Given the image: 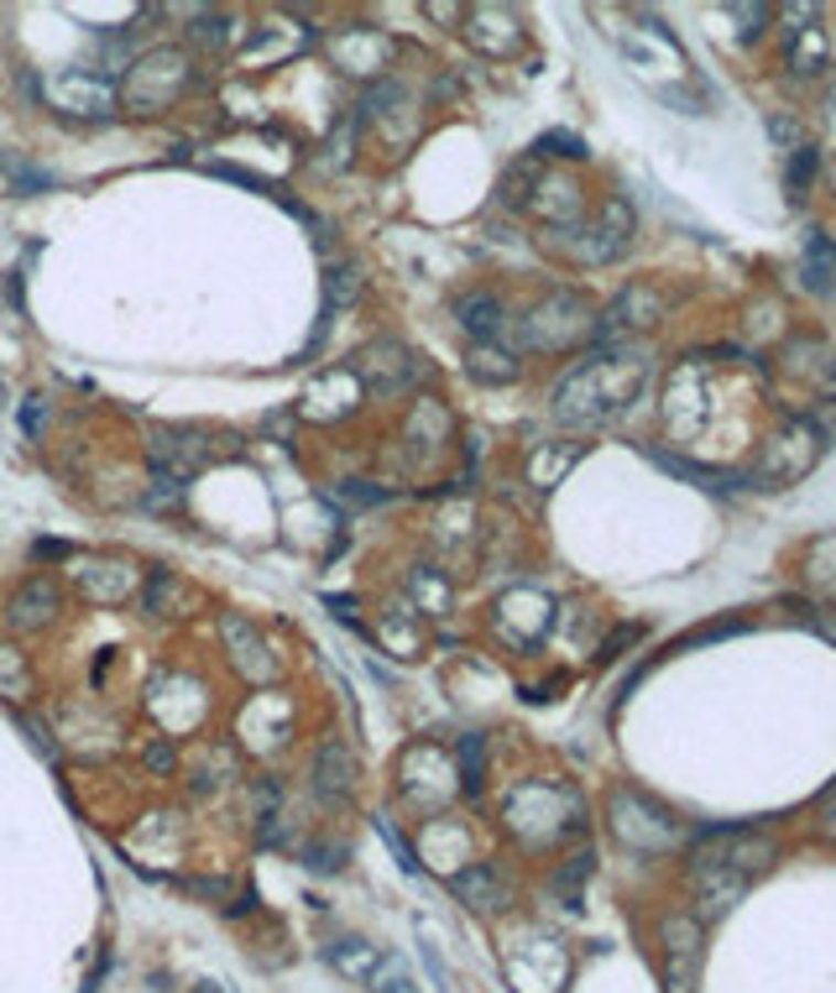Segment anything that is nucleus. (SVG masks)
Listing matches in <instances>:
<instances>
[{
	"label": "nucleus",
	"mask_w": 836,
	"mask_h": 993,
	"mask_svg": "<svg viewBox=\"0 0 836 993\" xmlns=\"http://www.w3.org/2000/svg\"><path fill=\"white\" fill-rule=\"evenodd\" d=\"M821 429L811 424V418H795V424H784L769 445H763V456H758V466L748 471V487H790V481H800L811 466H816V456H821Z\"/></svg>",
	"instance_id": "nucleus-1"
},
{
	"label": "nucleus",
	"mask_w": 836,
	"mask_h": 993,
	"mask_svg": "<svg viewBox=\"0 0 836 993\" xmlns=\"http://www.w3.org/2000/svg\"><path fill=\"white\" fill-rule=\"evenodd\" d=\"M586 335H597V319L586 309V298L576 293H555L523 319V345L528 351H565V345H576Z\"/></svg>",
	"instance_id": "nucleus-2"
},
{
	"label": "nucleus",
	"mask_w": 836,
	"mask_h": 993,
	"mask_svg": "<svg viewBox=\"0 0 836 993\" xmlns=\"http://www.w3.org/2000/svg\"><path fill=\"white\" fill-rule=\"evenodd\" d=\"M633 204L622 194H612L607 204H601V220L597 225H576V231H559V236H570V257L576 261H591V267H601V261H618L628 246H633Z\"/></svg>",
	"instance_id": "nucleus-3"
},
{
	"label": "nucleus",
	"mask_w": 836,
	"mask_h": 993,
	"mask_svg": "<svg viewBox=\"0 0 836 993\" xmlns=\"http://www.w3.org/2000/svg\"><path fill=\"white\" fill-rule=\"evenodd\" d=\"M700 941H706V931H700V920L696 915H664L658 920V947H664V989L669 993H696L700 983Z\"/></svg>",
	"instance_id": "nucleus-4"
},
{
	"label": "nucleus",
	"mask_w": 836,
	"mask_h": 993,
	"mask_svg": "<svg viewBox=\"0 0 836 993\" xmlns=\"http://www.w3.org/2000/svg\"><path fill=\"white\" fill-rule=\"evenodd\" d=\"M356 779H361V758L351 754L345 737L319 743V754H314V794L319 800H330V805L356 800Z\"/></svg>",
	"instance_id": "nucleus-5"
},
{
	"label": "nucleus",
	"mask_w": 836,
	"mask_h": 993,
	"mask_svg": "<svg viewBox=\"0 0 836 993\" xmlns=\"http://www.w3.org/2000/svg\"><path fill=\"white\" fill-rule=\"evenodd\" d=\"M204 450L200 435H189V429H158L152 445H147V460H152V477H173V481H189L194 471L204 466Z\"/></svg>",
	"instance_id": "nucleus-6"
},
{
	"label": "nucleus",
	"mask_w": 836,
	"mask_h": 993,
	"mask_svg": "<svg viewBox=\"0 0 836 993\" xmlns=\"http://www.w3.org/2000/svg\"><path fill=\"white\" fill-rule=\"evenodd\" d=\"M654 319H664V293L649 288V282H633V288H628V293H622L618 303L597 319V335L601 340L628 335V330H643V324H654Z\"/></svg>",
	"instance_id": "nucleus-7"
},
{
	"label": "nucleus",
	"mask_w": 836,
	"mask_h": 993,
	"mask_svg": "<svg viewBox=\"0 0 836 993\" xmlns=\"http://www.w3.org/2000/svg\"><path fill=\"white\" fill-rule=\"evenodd\" d=\"M47 95L63 99V105H68V95H74V110H68V116L105 120L110 110H116V84L105 79V74H68V79H58Z\"/></svg>",
	"instance_id": "nucleus-8"
},
{
	"label": "nucleus",
	"mask_w": 836,
	"mask_h": 993,
	"mask_svg": "<svg viewBox=\"0 0 836 993\" xmlns=\"http://www.w3.org/2000/svg\"><path fill=\"white\" fill-rule=\"evenodd\" d=\"M450 889L460 894V905H471V910H476V915L507 910V899H513V889L502 884V874H497V868H492V863H471V868H460Z\"/></svg>",
	"instance_id": "nucleus-9"
},
{
	"label": "nucleus",
	"mask_w": 836,
	"mask_h": 993,
	"mask_svg": "<svg viewBox=\"0 0 836 993\" xmlns=\"http://www.w3.org/2000/svg\"><path fill=\"white\" fill-rule=\"evenodd\" d=\"M800 282H805V293L836 298V241L826 236V231H811V236H805V257H800Z\"/></svg>",
	"instance_id": "nucleus-10"
},
{
	"label": "nucleus",
	"mask_w": 836,
	"mask_h": 993,
	"mask_svg": "<svg viewBox=\"0 0 836 993\" xmlns=\"http://www.w3.org/2000/svg\"><path fill=\"white\" fill-rule=\"evenodd\" d=\"M455 319L476 345H492V340L502 335V324H507V309H502L497 293H465V298H455Z\"/></svg>",
	"instance_id": "nucleus-11"
},
{
	"label": "nucleus",
	"mask_w": 836,
	"mask_h": 993,
	"mask_svg": "<svg viewBox=\"0 0 836 993\" xmlns=\"http://www.w3.org/2000/svg\"><path fill=\"white\" fill-rule=\"evenodd\" d=\"M382 957L372 941H361V936H340V941H330L324 947V962L335 968L340 978H351V983H372V973L382 968Z\"/></svg>",
	"instance_id": "nucleus-12"
},
{
	"label": "nucleus",
	"mask_w": 836,
	"mask_h": 993,
	"mask_svg": "<svg viewBox=\"0 0 836 993\" xmlns=\"http://www.w3.org/2000/svg\"><path fill=\"white\" fill-rule=\"evenodd\" d=\"M58 612H63V596H58V586H47V580H26V586L11 596V622H17V628H47Z\"/></svg>",
	"instance_id": "nucleus-13"
},
{
	"label": "nucleus",
	"mask_w": 836,
	"mask_h": 993,
	"mask_svg": "<svg viewBox=\"0 0 836 993\" xmlns=\"http://www.w3.org/2000/svg\"><path fill=\"white\" fill-rule=\"evenodd\" d=\"M649 460H654V466H664L669 477L696 481L700 492H737V487H748V481L737 477V471H717V466H696V460L669 456V450H658V445H649Z\"/></svg>",
	"instance_id": "nucleus-14"
},
{
	"label": "nucleus",
	"mask_w": 836,
	"mask_h": 993,
	"mask_svg": "<svg viewBox=\"0 0 836 993\" xmlns=\"http://www.w3.org/2000/svg\"><path fill=\"white\" fill-rule=\"evenodd\" d=\"M790 63H795V74H821L826 63H832V42H826V26H795L790 32Z\"/></svg>",
	"instance_id": "nucleus-15"
},
{
	"label": "nucleus",
	"mask_w": 836,
	"mask_h": 993,
	"mask_svg": "<svg viewBox=\"0 0 836 993\" xmlns=\"http://www.w3.org/2000/svg\"><path fill=\"white\" fill-rule=\"evenodd\" d=\"M576 460H580V445H538L534 456H528V481H534L538 492H549V487H559V477H565Z\"/></svg>",
	"instance_id": "nucleus-16"
},
{
	"label": "nucleus",
	"mask_w": 836,
	"mask_h": 993,
	"mask_svg": "<svg viewBox=\"0 0 836 993\" xmlns=\"http://www.w3.org/2000/svg\"><path fill=\"white\" fill-rule=\"evenodd\" d=\"M361 288H366L361 267H351V261H335V267H330V278H324V314L351 309V303L361 298Z\"/></svg>",
	"instance_id": "nucleus-17"
},
{
	"label": "nucleus",
	"mask_w": 836,
	"mask_h": 993,
	"mask_svg": "<svg viewBox=\"0 0 836 993\" xmlns=\"http://www.w3.org/2000/svg\"><path fill=\"white\" fill-rule=\"evenodd\" d=\"M179 601L189 607V601H194V591H189V586H183V580L173 576V570H158V576H152V586H147V612H158V617H183V612H179Z\"/></svg>",
	"instance_id": "nucleus-18"
},
{
	"label": "nucleus",
	"mask_w": 836,
	"mask_h": 993,
	"mask_svg": "<svg viewBox=\"0 0 836 993\" xmlns=\"http://www.w3.org/2000/svg\"><path fill=\"white\" fill-rule=\"evenodd\" d=\"M471 372L481 382H518V356L513 351H497V345H471Z\"/></svg>",
	"instance_id": "nucleus-19"
},
{
	"label": "nucleus",
	"mask_w": 836,
	"mask_h": 993,
	"mask_svg": "<svg viewBox=\"0 0 836 993\" xmlns=\"http://www.w3.org/2000/svg\"><path fill=\"white\" fill-rule=\"evenodd\" d=\"M408 591L418 596V601H429V607H424V612H450V580L444 576H435V570H414V576H408Z\"/></svg>",
	"instance_id": "nucleus-20"
},
{
	"label": "nucleus",
	"mask_w": 836,
	"mask_h": 993,
	"mask_svg": "<svg viewBox=\"0 0 836 993\" xmlns=\"http://www.w3.org/2000/svg\"><path fill=\"white\" fill-rule=\"evenodd\" d=\"M372 993H418L408 962L403 957H382V968L372 973Z\"/></svg>",
	"instance_id": "nucleus-21"
},
{
	"label": "nucleus",
	"mask_w": 836,
	"mask_h": 993,
	"mask_svg": "<svg viewBox=\"0 0 836 993\" xmlns=\"http://www.w3.org/2000/svg\"><path fill=\"white\" fill-rule=\"evenodd\" d=\"M534 158H565V162H580L586 158V141L570 137V131H544L534 141Z\"/></svg>",
	"instance_id": "nucleus-22"
},
{
	"label": "nucleus",
	"mask_w": 836,
	"mask_h": 993,
	"mask_svg": "<svg viewBox=\"0 0 836 993\" xmlns=\"http://www.w3.org/2000/svg\"><path fill=\"white\" fill-rule=\"evenodd\" d=\"M816 162H821V152L800 141L795 158H790V173H784V183H790V194H795V199L805 194V189H811V179H816Z\"/></svg>",
	"instance_id": "nucleus-23"
},
{
	"label": "nucleus",
	"mask_w": 836,
	"mask_h": 993,
	"mask_svg": "<svg viewBox=\"0 0 836 993\" xmlns=\"http://www.w3.org/2000/svg\"><path fill=\"white\" fill-rule=\"evenodd\" d=\"M377 832H382V842L393 847V857H398V868H403V874H418V868H424V863H418V853H414V847H408V836H403L398 826L387 821V815H377Z\"/></svg>",
	"instance_id": "nucleus-24"
},
{
	"label": "nucleus",
	"mask_w": 836,
	"mask_h": 993,
	"mask_svg": "<svg viewBox=\"0 0 836 993\" xmlns=\"http://www.w3.org/2000/svg\"><path fill=\"white\" fill-rule=\"evenodd\" d=\"M481 748H486V737H481V733L460 737V764H465V790H471V794L481 790Z\"/></svg>",
	"instance_id": "nucleus-25"
},
{
	"label": "nucleus",
	"mask_w": 836,
	"mask_h": 993,
	"mask_svg": "<svg viewBox=\"0 0 836 993\" xmlns=\"http://www.w3.org/2000/svg\"><path fill=\"white\" fill-rule=\"evenodd\" d=\"M591 868H597V857H591V853L570 857V863H565V868H559V874H555V889H565V894H570V899H576V894H580V884L591 878Z\"/></svg>",
	"instance_id": "nucleus-26"
},
{
	"label": "nucleus",
	"mask_w": 836,
	"mask_h": 993,
	"mask_svg": "<svg viewBox=\"0 0 836 993\" xmlns=\"http://www.w3.org/2000/svg\"><path fill=\"white\" fill-rule=\"evenodd\" d=\"M335 496L345 508H377V502H387V492H382L377 481H340Z\"/></svg>",
	"instance_id": "nucleus-27"
},
{
	"label": "nucleus",
	"mask_w": 836,
	"mask_h": 993,
	"mask_svg": "<svg viewBox=\"0 0 836 993\" xmlns=\"http://www.w3.org/2000/svg\"><path fill=\"white\" fill-rule=\"evenodd\" d=\"M141 758H147V769H158V775H173V769H179V748H173L168 737H152Z\"/></svg>",
	"instance_id": "nucleus-28"
},
{
	"label": "nucleus",
	"mask_w": 836,
	"mask_h": 993,
	"mask_svg": "<svg viewBox=\"0 0 836 993\" xmlns=\"http://www.w3.org/2000/svg\"><path fill=\"white\" fill-rule=\"evenodd\" d=\"M732 17L742 21V38H758V32H763V21L774 17V11H769V6H732Z\"/></svg>",
	"instance_id": "nucleus-29"
},
{
	"label": "nucleus",
	"mask_w": 836,
	"mask_h": 993,
	"mask_svg": "<svg viewBox=\"0 0 836 993\" xmlns=\"http://www.w3.org/2000/svg\"><path fill=\"white\" fill-rule=\"evenodd\" d=\"M769 137H774L779 147H795V141H800V126L790 116H769Z\"/></svg>",
	"instance_id": "nucleus-30"
},
{
	"label": "nucleus",
	"mask_w": 836,
	"mask_h": 993,
	"mask_svg": "<svg viewBox=\"0 0 836 993\" xmlns=\"http://www.w3.org/2000/svg\"><path fill=\"white\" fill-rule=\"evenodd\" d=\"M32 555H37V559H68V544H53V538H37V544H32Z\"/></svg>",
	"instance_id": "nucleus-31"
},
{
	"label": "nucleus",
	"mask_w": 836,
	"mask_h": 993,
	"mask_svg": "<svg viewBox=\"0 0 836 993\" xmlns=\"http://www.w3.org/2000/svg\"><path fill=\"white\" fill-rule=\"evenodd\" d=\"M26 403H32V408H21V429H32V435H37V429H42V397H26Z\"/></svg>",
	"instance_id": "nucleus-32"
},
{
	"label": "nucleus",
	"mask_w": 836,
	"mask_h": 993,
	"mask_svg": "<svg viewBox=\"0 0 836 993\" xmlns=\"http://www.w3.org/2000/svg\"><path fill=\"white\" fill-rule=\"evenodd\" d=\"M194 993H215V983H200V989H194Z\"/></svg>",
	"instance_id": "nucleus-33"
},
{
	"label": "nucleus",
	"mask_w": 836,
	"mask_h": 993,
	"mask_svg": "<svg viewBox=\"0 0 836 993\" xmlns=\"http://www.w3.org/2000/svg\"><path fill=\"white\" fill-rule=\"evenodd\" d=\"M826 832H832V836H836V811H832V821H826Z\"/></svg>",
	"instance_id": "nucleus-34"
}]
</instances>
